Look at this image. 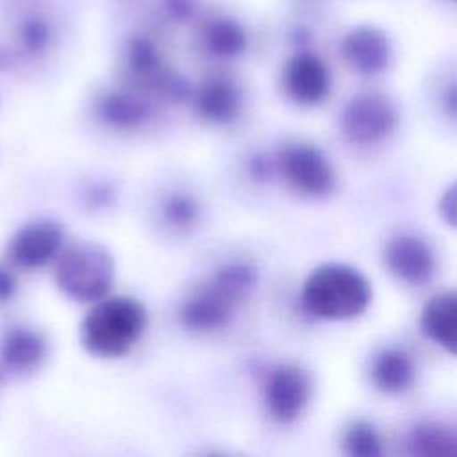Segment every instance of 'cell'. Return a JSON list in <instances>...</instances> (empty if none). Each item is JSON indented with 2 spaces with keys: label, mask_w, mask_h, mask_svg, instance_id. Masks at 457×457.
Masks as SVG:
<instances>
[{
  "label": "cell",
  "mask_w": 457,
  "mask_h": 457,
  "mask_svg": "<svg viewBox=\"0 0 457 457\" xmlns=\"http://www.w3.org/2000/svg\"><path fill=\"white\" fill-rule=\"evenodd\" d=\"M455 198H457V195H455V187H453V184L443 193V196H441V200H439V212H441V216H443V220L450 225V227H453L455 225Z\"/></svg>",
  "instance_id": "d4e9b609"
},
{
  "label": "cell",
  "mask_w": 457,
  "mask_h": 457,
  "mask_svg": "<svg viewBox=\"0 0 457 457\" xmlns=\"http://www.w3.org/2000/svg\"><path fill=\"white\" fill-rule=\"evenodd\" d=\"M284 89L298 105H318L330 91V73L325 62L311 54L300 52L284 66Z\"/></svg>",
  "instance_id": "30bf717a"
},
{
  "label": "cell",
  "mask_w": 457,
  "mask_h": 457,
  "mask_svg": "<svg viewBox=\"0 0 457 457\" xmlns=\"http://www.w3.org/2000/svg\"><path fill=\"white\" fill-rule=\"evenodd\" d=\"M145 328V305L132 296L118 295L93 302L79 334L87 353L98 359H118L137 345Z\"/></svg>",
  "instance_id": "7a4b0ae2"
},
{
  "label": "cell",
  "mask_w": 457,
  "mask_h": 457,
  "mask_svg": "<svg viewBox=\"0 0 457 457\" xmlns=\"http://www.w3.org/2000/svg\"><path fill=\"white\" fill-rule=\"evenodd\" d=\"M86 202L93 207H104L107 204L112 202V189L105 184H95L87 195H86Z\"/></svg>",
  "instance_id": "484cf974"
},
{
  "label": "cell",
  "mask_w": 457,
  "mask_h": 457,
  "mask_svg": "<svg viewBox=\"0 0 457 457\" xmlns=\"http://www.w3.org/2000/svg\"><path fill=\"white\" fill-rule=\"evenodd\" d=\"M55 259V284L64 296L80 303L107 296L116 277V264L105 246L77 241L64 246Z\"/></svg>",
  "instance_id": "3957f363"
},
{
  "label": "cell",
  "mask_w": 457,
  "mask_h": 457,
  "mask_svg": "<svg viewBox=\"0 0 457 457\" xmlns=\"http://www.w3.org/2000/svg\"><path fill=\"white\" fill-rule=\"evenodd\" d=\"M398 114L395 104L380 93H359L341 111L343 136L359 146L378 145L396 130Z\"/></svg>",
  "instance_id": "5b68a950"
},
{
  "label": "cell",
  "mask_w": 457,
  "mask_h": 457,
  "mask_svg": "<svg viewBox=\"0 0 457 457\" xmlns=\"http://www.w3.org/2000/svg\"><path fill=\"white\" fill-rule=\"evenodd\" d=\"M166 7L175 18H187L193 11V0H166Z\"/></svg>",
  "instance_id": "4316f807"
},
{
  "label": "cell",
  "mask_w": 457,
  "mask_h": 457,
  "mask_svg": "<svg viewBox=\"0 0 457 457\" xmlns=\"http://www.w3.org/2000/svg\"><path fill=\"white\" fill-rule=\"evenodd\" d=\"M414 373L416 368L411 355L396 346L382 348L370 366L371 384L386 395L407 391L414 382Z\"/></svg>",
  "instance_id": "2e32d148"
},
{
  "label": "cell",
  "mask_w": 457,
  "mask_h": 457,
  "mask_svg": "<svg viewBox=\"0 0 457 457\" xmlns=\"http://www.w3.org/2000/svg\"><path fill=\"white\" fill-rule=\"evenodd\" d=\"M18 293V278L16 275L0 264V303L11 302Z\"/></svg>",
  "instance_id": "cb8c5ba5"
},
{
  "label": "cell",
  "mask_w": 457,
  "mask_h": 457,
  "mask_svg": "<svg viewBox=\"0 0 457 457\" xmlns=\"http://www.w3.org/2000/svg\"><path fill=\"white\" fill-rule=\"evenodd\" d=\"M48 353V343L39 330L11 327L0 337V377L36 371Z\"/></svg>",
  "instance_id": "7c38bea8"
},
{
  "label": "cell",
  "mask_w": 457,
  "mask_h": 457,
  "mask_svg": "<svg viewBox=\"0 0 457 457\" xmlns=\"http://www.w3.org/2000/svg\"><path fill=\"white\" fill-rule=\"evenodd\" d=\"M161 216L164 223L179 232L191 230L200 220V204L189 191H170L161 202Z\"/></svg>",
  "instance_id": "d6986e66"
},
{
  "label": "cell",
  "mask_w": 457,
  "mask_h": 457,
  "mask_svg": "<svg viewBox=\"0 0 457 457\" xmlns=\"http://www.w3.org/2000/svg\"><path fill=\"white\" fill-rule=\"evenodd\" d=\"M405 446L411 455L452 457L457 452V436L446 423L425 420L409 430Z\"/></svg>",
  "instance_id": "e0dca14e"
},
{
  "label": "cell",
  "mask_w": 457,
  "mask_h": 457,
  "mask_svg": "<svg viewBox=\"0 0 457 457\" xmlns=\"http://www.w3.org/2000/svg\"><path fill=\"white\" fill-rule=\"evenodd\" d=\"M420 327L425 337L455 353L457 343V296L453 291H441L427 300L420 314Z\"/></svg>",
  "instance_id": "5bb4252c"
},
{
  "label": "cell",
  "mask_w": 457,
  "mask_h": 457,
  "mask_svg": "<svg viewBox=\"0 0 457 457\" xmlns=\"http://www.w3.org/2000/svg\"><path fill=\"white\" fill-rule=\"evenodd\" d=\"M246 170L255 182H268L273 175L275 161L270 159L266 154H255L250 157Z\"/></svg>",
  "instance_id": "603a6c76"
},
{
  "label": "cell",
  "mask_w": 457,
  "mask_h": 457,
  "mask_svg": "<svg viewBox=\"0 0 457 457\" xmlns=\"http://www.w3.org/2000/svg\"><path fill=\"white\" fill-rule=\"evenodd\" d=\"M341 54L357 73L377 75L389 66L393 48L389 37L380 29L361 25L343 37Z\"/></svg>",
  "instance_id": "8fae6325"
},
{
  "label": "cell",
  "mask_w": 457,
  "mask_h": 457,
  "mask_svg": "<svg viewBox=\"0 0 457 457\" xmlns=\"http://www.w3.org/2000/svg\"><path fill=\"white\" fill-rule=\"evenodd\" d=\"M64 245V228L59 221L39 218L21 225L7 241L9 262L21 270H37L52 262Z\"/></svg>",
  "instance_id": "8992f818"
},
{
  "label": "cell",
  "mask_w": 457,
  "mask_h": 457,
  "mask_svg": "<svg viewBox=\"0 0 457 457\" xmlns=\"http://www.w3.org/2000/svg\"><path fill=\"white\" fill-rule=\"evenodd\" d=\"M262 398L273 420L280 423L295 421L311 400V378L298 364H277L264 380Z\"/></svg>",
  "instance_id": "52a82bcc"
},
{
  "label": "cell",
  "mask_w": 457,
  "mask_h": 457,
  "mask_svg": "<svg viewBox=\"0 0 457 457\" xmlns=\"http://www.w3.org/2000/svg\"><path fill=\"white\" fill-rule=\"evenodd\" d=\"M370 280L353 266L327 262L314 268L303 280L302 309L325 321L359 318L371 303Z\"/></svg>",
  "instance_id": "6da1fadb"
},
{
  "label": "cell",
  "mask_w": 457,
  "mask_h": 457,
  "mask_svg": "<svg viewBox=\"0 0 457 457\" xmlns=\"http://www.w3.org/2000/svg\"><path fill=\"white\" fill-rule=\"evenodd\" d=\"M237 303L239 302L209 278L182 302L179 318L187 330L214 332L228 323Z\"/></svg>",
  "instance_id": "9c48e42d"
},
{
  "label": "cell",
  "mask_w": 457,
  "mask_h": 457,
  "mask_svg": "<svg viewBox=\"0 0 457 457\" xmlns=\"http://www.w3.org/2000/svg\"><path fill=\"white\" fill-rule=\"evenodd\" d=\"M384 261L387 270L398 280L421 286L436 271V253L432 246L416 234H396L387 241Z\"/></svg>",
  "instance_id": "ba28073f"
},
{
  "label": "cell",
  "mask_w": 457,
  "mask_h": 457,
  "mask_svg": "<svg viewBox=\"0 0 457 457\" xmlns=\"http://www.w3.org/2000/svg\"><path fill=\"white\" fill-rule=\"evenodd\" d=\"M275 170L286 186L307 198H321L336 187V170L327 154L314 143L287 141L275 155Z\"/></svg>",
  "instance_id": "277c9868"
},
{
  "label": "cell",
  "mask_w": 457,
  "mask_h": 457,
  "mask_svg": "<svg viewBox=\"0 0 457 457\" xmlns=\"http://www.w3.org/2000/svg\"><path fill=\"white\" fill-rule=\"evenodd\" d=\"M96 114L100 121L111 129L134 130L146 125L152 116V107L139 95L116 89L100 96Z\"/></svg>",
  "instance_id": "9a60e30c"
},
{
  "label": "cell",
  "mask_w": 457,
  "mask_h": 457,
  "mask_svg": "<svg viewBox=\"0 0 457 457\" xmlns=\"http://www.w3.org/2000/svg\"><path fill=\"white\" fill-rule=\"evenodd\" d=\"M205 48L221 59L239 55L246 46V34L243 27L228 18H218L205 29Z\"/></svg>",
  "instance_id": "ac0fdd59"
},
{
  "label": "cell",
  "mask_w": 457,
  "mask_h": 457,
  "mask_svg": "<svg viewBox=\"0 0 457 457\" xmlns=\"http://www.w3.org/2000/svg\"><path fill=\"white\" fill-rule=\"evenodd\" d=\"M345 453L352 457H377L382 453V437L377 427L366 420L350 421L341 437Z\"/></svg>",
  "instance_id": "44dd1931"
},
{
  "label": "cell",
  "mask_w": 457,
  "mask_h": 457,
  "mask_svg": "<svg viewBox=\"0 0 457 457\" xmlns=\"http://www.w3.org/2000/svg\"><path fill=\"white\" fill-rule=\"evenodd\" d=\"M54 39L52 25L41 16H27L18 25V43L29 55H41Z\"/></svg>",
  "instance_id": "7402d4cb"
},
{
  "label": "cell",
  "mask_w": 457,
  "mask_h": 457,
  "mask_svg": "<svg viewBox=\"0 0 457 457\" xmlns=\"http://www.w3.org/2000/svg\"><path fill=\"white\" fill-rule=\"evenodd\" d=\"M12 54L4 45H0V70H7L12 64Z\"/></svg>",
  "instance_id": "83f0119b"
},
{
  "label": "cell",
  "mask_w": 457,
  "mask_h": 457,
  "mask_svg": "<svg viewBox=\"0 0 457 457\" xmlns=\"http://www.w3.org/2000/svg\"><path fill=\"white\" fill-rule=\"evenodd\" d=\"M241 105L243 98L239 87L223 77L205 80L195 93L196 114L212 125H227L234 121Z\"/></svg>",
  "instance_id": "4fadbf2b"
},
{
  "label": "cell",
  "mask_w": 457,
  "mask_h": 457,
  "mask_svg": "<svg viewBox=\"0 0 457 457\" xmlns=\"http://www.w3.org/2000/svg\"><path fill=\"white\" fill-rule=\"evenodd\" d=\"M257 268L246 261H230L221 264L211 280L227 291L236 302H241L257 284Z\"/></svg>",
  "instance_id": "ffe728a7"
}]
</instances>
